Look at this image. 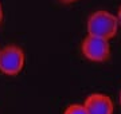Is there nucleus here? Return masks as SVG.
<instances>
[{
    "instance_id": "1",
    "label": "nucleus",
    "mask_w": 121,
    "mask_h": 114,
    "mask_svg": "<svg viewBox=\"0 0 121 114\" xmlns=\"http://www.w3.org/2000/svg\"><path fill=\"white\" fill-rule=\"evenodd\" d=\"M118 28L120 26L117 22V16L105 9H98L93 12L86 22V30L89 35H94L108 40H112L117 35Z\"/></svg>"
},
{
    "instance_id": "2",
    "label": "nucleus",
    "mask_w": 121,
    "mask_h": 114,
    "mask_svg": "<svg viewBox=\"0 0 121 114\" xmlns=\"http://www.w3.org/2000/svg\"><path fill=\"white\" fill-rule=\"evenodd\" d=\"M26 65V54L22 47L16 44H8L0 47V73L7 77L19 75Z\"/></svg>"
},
{
    "instance_id": "3",
    "label": "nucleus",
    "mask_w": 121,
    "mask_h": 114,
    "mask_svg": "<svg viewBox=\"0 0 121 114\" xmlns=\"http://www.w3.org/2000/svg\"><path fill=\"white\" fill-rule=\"evenodd\" d=\"M81 53L87 61L94 63H104L109 61L112 54L110 40L87 34L81 42Z\"/></svg>"
},
{
    "instance_id": "4",
    "label": "nucleus",
    "mask_w": 121,
    "mask_h": 114,
    "mask_svg": "<svg viewBox=\"0 0 121 114\" xmlns=\"http://www.w3.org/2000/svg\"><path fill=\"white\" fill-rule=\"evenodd\" d=\"M83 106L89 114H114V103L108 94L93 93L85 98Z\"/></svg>"
},
{
    "instance_id": "5",
    "label": "nucleus",
    "mask_w": 121,
    "mask_h": 114,
    "mask_svg": "<svg viewBox=\"0 0 121 114\" xmlns=\"http://www.w3.org/2000/svg\"><path fill=\"white\" fill-rule=\"evenodd\" d=\"M63 114H89L83 103H73L65 109Z\"/></svg>"
},
{
    "instance_id": "6",
    "label": "nucleus",
    "mask_w": 121,
    "mask_h": 114,
    "mask_svg": "<svg viewBox=\"0 0 121 114\" xmlns=\"http://www.w3.org/2000/svg\"><path fill=\"white\" fill-rule=\"evenodd\" d=\"M58 1H60L62 4H73V3H77L79 0H58Z\"/></svg>"
},
{
    "instance_id": "7",
    "label": "nucleus",
    "mask_w": 121,
    "mask_h": 114,
    "mask_svg": "<svg viewBox=\"0 0 121 114\" xmlns=\"http://www.w3.org/2000/svg\"><path fill=\"white\" fill-rule=\"evenodd\" d=\"M117 22H118V26L121 27V5H120V8H118V11H117Z\"/></svg>"
},
{
    "instance_id": "8",
    "label": "nucleus",
    "mask_w": 121,
    "mask_h": 114,
    "mask_svg": "<svg viewBox=\"0 0 121 114\" xmlns=\"http://www.w3.org/2000/svg\"><path fill=\"white\" fill-rule=\"evenodd\" d=\"M4 19V11H3V5H1V1H0V24Z\"/></svg>"
},
{
    "instance_id": "9",
    "label": "nucleus",
    "mask_w": 121,
    "mask_h": 114,
    "mask_svg": "<svg viewBox=\"0 0 121 114\" xmlns=\"http://www.w3.org/2000/svg\"><path fill=\"white\" fill-rule=\"evenodd\" d=\"M118 101H120V106H121V91H120V97H118Z\"/></svg>"
}]
</instances>
